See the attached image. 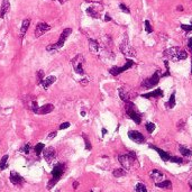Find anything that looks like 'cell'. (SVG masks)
<instances>
[{"label": "cell", "mask_w": 192, "mask_h": 192, "mask_svg": "<svg viewBox=\"0 0 192 192\" xmlns=\"http://www.w3.org/2000/svg\"><path fill=\"white\" fill-rule=\"evenodd\" d=\"M71 64H72L73 70L75 71V73H78L80 75H84V57L83 55L81 54H78L76 56H74L71 61Z\"/></svg>", "instance_id": "5b68a950"}, {"label": "cell", "mask_w": 192, "mask_h": 192, "mask_svg": "<svg viewBox=\"0 0 192 192\" xmlns=\"http://www.w3.org/2000/svg\"><path fill=\"white\" fill-rule=\"evenodd\" d=\"M170 162H172V163H179V164H181L182 162H183V160H182L181 157H176V156H171V157H170Z\"/></svg>", "instance_id": "d6a6232c"}, {"label": "cell", "mask_w": 192, "mask_h": 192, "mask_svg": "<svg viewBox=\"0 0 192 192\" xmlns=\"http://www.w3.org/2000/svg\"><path fill=\"white\" fill-rule=\"evenodd\" d=\"M56 135H57V133H56V131H52V133L48 135V139H53L54 137L56 136Z\"/></svg>", "instance_id": "f35d334b"}, {"label": "cell", "mask_w": 192, "mask_h": 192, "mask_svg": "<svg viewBox=\"0 0 192 192\" xmlns=\"http://www.w3.org/2000/svg\"><path fill=\"white\" fill-rule=\"evenodd\" d=\"M29 25H31V19L29 18H27V19H24L22 20V28H20V36H24L25 35V33L27 32L28 27H29Z\"/></svg>", "instance_id": "7402d4cb"}, {"label": "cell", "mask_w": 192, "mask_h": 192, "mask_svg": "<svg viewBox=\"0 0 192 192\" xmlns=\"http://www.w3.org/2000/svg\"><path fill=\"white\" fill-rule=\"evenodd\" d=\"M190 187H191V190H192V185H190Z\"/></svg>", "instance_id": "bcb514c9"}, {"label": "cell", "mask_w": 192, "mask_h": 192, "mask_svg": "<svg viewBox=\"0 0 192 192\" xmlns=\"http://www.w3.org/2000/svg\"><path fill=\"white\" fill-rule=\"evenodd\" d=\"M134 64H135V63H134V61H131V60H127L124 66H120V67H118V66H114V67H111V69L109 70V72H110V74L115 75V76H117V75L121 74V73H123V72L127 71L128 69H130V67H133V66H134Z\"/></svg>", "instance_id": "ba28073f"}, {"label": "cell", "mask_w": 192, "mask_h": 192, "mask_svg": "<svg viewBox=\"0 0 192 192\" xmlns=\"http://www.w3.org/2000/svg\"><path fill=\"white\" fill-rule=\"evenodd\" d=\"M70 127V123H63L60 125V129L61 130H63V129H66V128Z\"/></svg>", "instance_id": "74e56055"}, {"label": "cell", "mask_w": 192, "mask_h": 192, "mask_svg": "<svg viewBox=\"0 0 192 192\" xmlns=\"http://www.w3.org/2000/svg\"><path fill=\"white\" fill-rule=\"evenodd\" d=\"M128 137L137 144H143L145 142V137L143 136V134H140L137 130H129L128 131Z\"/></svg>", "instance_id": "7c38bea8"}, {"label": "cell", "mask_w": 192, "mask_h": 192, "mask_svg": "<svg viewBox=\"0 0 192 192\" xmlns=\"http://www.w3.org/2000/svg\"><path fill=\"white\" fill-rule=\"evenodd\" d=\"M90 192H93V191H90Z\"/></svg>", "instance_id": "c3c4849f"}, {"label": "cell", "mask_w": 192, "mask_h": 192, "mask_svg": "<svg viewBox=\"0 0 192 192\" xmlns=\"http://www.w3.org/2000/svg\"><path fill=\"white\" fill-rule=\"evenodd\" d=\"M119 8L121 9V10L124 11V12H126V14H129V12H130V10H129V9H128V7L126 5H124V3H120L119 5Z\"/></svg>", "instance_id": "d590c367"}, {"label": "cell", "mask_w": 192, "mask_h": 192, "mask_svg": "<svg viewBox=\"0 0 192 192\" xmlns=\"http://www.w3.org/2000/svg\"><path fill=\"white\" fill-rule=\"evenodd\" d=\"M145 31L147 32V33H152V32H153V28H152V26H150L148 20H145Z\"/></svg>", "instance_id": "e575fe53"}, {"label": "cell", "mask_w": 192, "mask_h": 192, "mask_svg": "<svg viewBox=\"0 0 192 192\" xmlns=\"http://www.w3.org/2000/svg\"><path fill=\"white\" fill-rule=\"evenodd\" d=\"M165 106L167 107V108H174V106H175V91L173 92L172 95H171L170 97V100H169V102H167V105H165Z\"/></svg>", "instance_id": "cb8c5ba5"}, {"label": "cell", "mask_w": 192, "mask_h": 192, "mask_svg": "<svg viewBox=\"0 0 192 192\" xmlns=\"http://www.w3.org/2000/svg\"><path fill=\"white\" fill-rule=\"evenodd\" d=\"M29 148H31V145H29V144H26V145H25V147H24V150H25V153H26V154L29 153Z\"/></svg>", "instance_id": "60d3db41"}, {"label": "cell", "mask_w": 192, "mask_h": 192, "mask_svg": "<svg viewBox=\"0 0 192 192\" xmlns=\"http://www.w3.org/2000/svg\"><path fill=\"white\" fill-rule=\"evenodd\" d=\"M60 1H61V3H63V0H60Z\"/></svg>", "instance_id": "f6af8a7d"}, {"label": "cell", "mask_w": 192, "mask_h": 192, "mask_svg": "<svg viewBox=\"0 0 192 192\" xmlns=\"http://www.w3.org/2000/svg\"><path fill=\"white\" fill-rule=\"evenodd\" d=\"M162 96H163V91L161 89H156L152 92H148V93H144L142 97L150 99V98H157V97H162Z\"/></svg>", "instance_id": "d6986e66"}, {"label": "cell", "mask_w": 192, "mask_h": 192, "mask_svg": "<svg viewBox=\"0 0 192 192\" xmlns=\"http://www.w3.org/2000/svg\"><path fill=\"white\" fill-rule=\"evenodd\" d=\"M105 20H106V22H109V20H111V18H110L108 15H106V17H105Z\"/></svg>", "instance_id": "ee69618b"}, {"label": "cell", "mask_w": 192, "mask_h": 192, "mask_svg": "<svg viewBox=\"0 0 192 192\" xmlns=\"http://www.w3.org/2000/svg\"><path fill=\"white\" fill-rule=\"evenodd\" d=\"M71 33H72V29H71V28H65V29L62 32L61 35H60V38H59V41H57V43L48 45L47 47H46V50H47L48 52H51V51L60 50L61 47H63L64 43H65V41L67 39V37L71 35Z\"/></svg>", "instance_id": "277c9868"}, {"label": "cell", "mask_w": 192, "mask_h": 192, "mask_svg": "<svg viewBox=\"0 0 192 192\" xmlns=\"http://www.w3.org/2000/svg\"><path fill=\"white\" fill-rule=\"evenodd\" d=\"M154 129H155V125H154L153 123H147L146 124V130H147L148 133H153Z\"/></svg>", "instance_id": "836d02e7"}, {"label": "cell", "mask_w": 192, "mask_h": 192, "mask_svg": "<svg viewBox=\"0 0 192 192\" xmlns=\"http://www.w3.org/2000/svg\"><path fill=\"white\" fill-rule=\"evenodd\" d=\"M54 110V105L52 103H47V105H45V106H42V107H38L37 109L34 110V112L37 115H47L50 112H52Z\"/></svg>", "instance_id": "4fadbf2b"}, {"label": "cell", "mask_w": 192, "mask_h": 192, "mask_svg": "<svg viewBox=\"0 0 192 192\" xmlns=\"http://www.w3.org/2000/svg\"><path fill=\"white\" fill-rule=\"evenodd\" d=\"M164 54H165V56H167V57L173 62H178V61H181V60H185L188 57V53L181 47L169 48V50L165 51Z\"/></svg>", "instance_id": "6da1fadb"}, {"label": "cell", "mask_w": 192, "mask_h": 192, "mask_svg": "<svg viewBox=\"0 0 192 192\" xmlns=\"http://www.w3.org/2000/svg\"><path fill=\"white\" fill-rule=\"evenodd\" d=\"M88 82H89V81H88V79H83V80H81V81H80V83L82 84L83 86H86V84H88Z\"/></svg>", "instance_id": "b9f144b4"}, {"label": "cell", "mask_w": 192, "mask_h": 192, "mask_svg": "<svg viewBox=\"0 0 192 192\" xmlns=\"http://www.w3.org/2000/svg\"><path fill=\"white\" fill-rule=\"evenodd\" d=\"M115 178H120V176H125L126 175V171L124 169H117L112 172Z\"/></svg>", "instance_id": "4316f807"}, {"label": "cell", "mask_w": 192, "mask_h": 192, "mask_svg": "<svg viewBox=\"0 0 192 192\" xmlns=\"http://www.w3.org/2000/svg\"><path fill=\"white\" fill-rule=\"evenodd\" d=\"M10 9V3H9L8 0H3L2 3H1V10H0V18H3L5 15L7 14Z\"/></svg>", "instance_id": "ac0fdd59"}, {"label": "cell", "mask_w": 192, "mask_h": 192, "mask_svg": "<svg viewBox=\"0 0 192 192\" xmlns=\"http://www.w3.org/2000/svg\"><path fill=\"white\" fill-rule=\"evenodd\" d=\"M191 73H192V67H191Z\"/></svg>", "instance_id": "7dc6e473"}, {"label": "cell", "mask_w": 192, "mask_h": 192, "mask_svg": "<svg viewBox=\"0 0 192 192\" xmlns=\"http://www.w3.org/2000/svg\"><path fill=\"white\" fill-rule=\"evenodd\" d=\"M119 97L121 98V100H124L125 102H126V101H129L128 92H126L124 88H120V89H119Z\"/></svg>", "instance_id": "484cf974"}, {"label": "cell", "mask_w": 192, "mask_h": 192, "mask_svg": "<svg viewBox=\"0 0 192 192\" xmlns=\"http://www.w3.org/2000/svg\"><path fill=\"white\" fill-rule=\"evenodd\" d=\"M7 162H8V155H3L1 161H0V170L7 169Z\"/></svg>", "instance_id": "83f0119b"}, {"label": "cell", "mask_w": 192, "mask_h": 192, "mask_svg": "<svg viewBox=\"0 0 192 192\" xmlns=\"http://www.w3.org/2000/svg\"><path fill=\"white\" fill-rule=\"evenodd\" d=\"M155 185L159 188H163V189H171L172 188V183H171L170 180H163L159 183H155Z\"/></svg>", "instance_id": "603a6c76"}, {"label": "cell", "mask_w": 192, "mask_h": 192, "mask_svg": "<svg viewBox=\"0 0 192 192\" xmlns=\"http://www.w3.org/2000/svg\"><path fill=\"white\" fill-rule=\"evenodd\" d=\"M51 29V26L46 22H38L36 25V28H35V37L38 38L42 35H44L46 32H48Z\"/></svg>", "instance_id": "8fae6325"}, {"label": "cell", "mask_w": 192, "mask_h": 192, "mask_svg": "<svg viewBox=\"0 0 192 192\" xmlns=\"http://www.w3.org/2000/svg\"><path fill=\"white\" fill-rule=\"evenodd\" d=\"M78 187H79V182H78V181H74V182H73V189L76 190V189H78Z\"/></svg>", "instance_id": "7bdbcfd3"}, {"label": "cell", "mask_w": 192, "mask_h": 192, "mask_svg": "<svg viewBox=\"0 0 192 192\" xmlns=\"http://www.w3.org/2000/svg\"><path fill=\"white\" fill-rule=\"evenodd\" d=\"M118 161L121 164V166L124 169H130L133 166L134 162L136 161V156L134 153H129V154H124V155H119L118 156Z\"/></svg>", "instance_id": "8992f818"}, {"label": "cell", "mask_w": 192, "mask_h": 192, "mask_svg": "<svg viewBox=\"0 0 192 192\" xmlns=\"http://www.w3.org/2000/svg\"><path fill=\"white\" fill-rule=\"evenodd\" d=\"M180 153L182 154V155L184 156H192V150H190V148L185 147V146H180Z\"/></svg>", "instance_id": "d4e9b609"}, {"label": "cell", "mask_w": 192, "mask_h": 192, "mask_svg": "<svg viewBox=\"0 0 192 192\" xmlns=\"http://www.w3.org/2000/svg\"><path fill=\"white\" fill-rule=\"evenodd\" d=\"M10 182L14 185H22L24 183V179L20 175L19 173L15 172V171H11L10 172Z\"/></svg>", "instance_id": "5bb4252c"}, {"label": "cell", "mask_w": 192, "mask_h": 192, "mask_svg": "<svg viewBox=\"0 0 192 192\" xmlns=\"http://www.w3.org/2000/svg\"><path fill=\"white\" fill-rule=\"evenodd\" d=\"M135 190H136V192H147V189H146V187H145L143 183L137 184L136 188H135Z\"/></svg>", "instance_id": "f546056e"}, {"label": "cell", "mask_w": 192, "mask_h": 192, "mask_svg": "<svg viewBox=\"0 0 192 192\" xmlns=\"http://www.w3.org/2000/svg\"><path fill=\"white\" fill-rule=\"evenodd\" d=\"M55 81H56V76H54V75H50V76H47V78H44L42 81L43 88H44V89H47V88H50Z\"/></svg>", "instance_id": "e0dca14e"}, {"label": "cell", "mask_w": 192, "mask_h": 192, "mask_svg": "<svg viewBox=\"0 0 192 192\" xmlns=\"http://www.w3.org/2000/svg\"><path fill=\"white\" fill-rule=\"evenodd\" d=\"M126 112L130 117V119H133L135 121V124L139 125V124L142 123V114H139L137 111L136 106L131 101H126Z\"/></svg>", "instance_id": "3957f363"}, {"label": "cell", "mask_w": 192, "mask_h": 192, "mask_svg": "<svg viewBox=\"0 0 192 192\" xmlns=\"http://www.w3.org/2000/svg\"><path fill=\"white\" fill-rule=\"evenodd\" d=\"M188 47H189L190 51L192 52V37H190L189 41H188Z\"/></svg>", "instance_id": "ab89813d"}, {"label": "cell", "mask_w": 192, "mask_h": 192, "mask_svg": "<svg viewBox=\"0 0 192 192\" xmlns=\"http://www.w3.org/2000/svg\"><path fill=\"white\" fill-rule=\"evenodd\" d=\"M120 51H121V53L125 54L126 56H130V57H134V56L136 55V52H135V50H134V48L130 46V44L128 43V39L127 38L124 39V42L120 44Z\"/></svg>", "instance_id": "9c48e42d"}, {"label": "cell", "mask_w": 192, "mask_h": 192, "mask_svg": "<svg viewBox=\"0 0 192 192\" xmlns=\"http://www.w3.org/2000/svg\"><path fill=\"white\" fill-rule=\"evenodd\" d=\"M150 178L155 181V183H159V182H161V181L164 180V174L161 173L160 171H157V170H153L152 172H150Z\"/></svg>", "instance_id": "2e32d148"}, {"label": "cell", "mask_w": 192, "mask_h": 192, "mask_svg": "<svg viewBox=\"0 0 192 192\" xmlns=\"http://www.w3.org/2000/svg\"><path fill=\"white\" fill-rule=\"evenodd\" d=\"M86 14L93 17V18H99L100 17V10H98L96 7H89L86 9Z\"/></svg>", "instance_id": "ffe728a7"}, {"label": "cell", "mask_w": 192, "mask_h": 192, "mask_svg": "<svg viewBox=\"0 0 192 192\" xmlns=\"http://www.w3.org/2000/svg\"><path fill=\"white\" fill-rule=\"evenodd\" d=\"M43 156H44L45 161L47 162L48 164H50V163H52V162H53V160L56 157V150H55V148L52 147V146H50V147L43 150Z\"/></svg>", "instance_id": "30bf717a"}, {"label": "cell", "mask_w": 192, "mask_h": 192, "mask_svg": "<svg viewBox=\"0 0 192 192\" xmlns=\"http://www.w3.org/2000/svg\"><path fill=\"white\" fill-rule=\"evenodd\" d=\"M64 169H65V166H64V164H62V163H57V164L54 166L53 171H52V176H53V178L51 179L50 182H48L47 189H52V188L57 183V181H59L60 179L62 178V175H63Z\"/></svg>", "instance_id": "7a4b0ae2"}, {"label": "cell", "mask_w": 192, "mask_h": 192, "mask_svg": "<svg viewBox=\"0 0 192 192\" xmlns=\"http://www.w3.org/2000/svg\"><path fill=\"white\" fill-rule=\"evenodd\" d=\"M44 147L45 146L43 143H38V144H36V146H35V153H36V155H39V154L42 153Z\"/></svg>", "instance_id": "f1b7e54d"}, {"label": "cell", "mask_w": 192, "mask_h": 192, "mask_svg": "<svg viewBox=\"0 0 192 192\" xmlns=\"http://www.w3.org/2000/svg\"><path fill=\"white\" fill-rule=\"evenodd\" d=\"M89 48L92 53H98L99 52V43L95 39H89Z\"/></svg>", "instance_id": "44dd1931"}, {"label": "cell", "mask_w": 192, "mask_h": 192, "mask_svg": "<svg viewBox=\"0 0 192 192\" xmlns=\"http://www.w3.org/2000/svg\"><path fill=\"white\" fill-rule=\"evenodd\" d=\"M150 148H153V150H155L156 152L159 153L160 157H161V159L163 160L164 162H169V161H170L171 155H170L169 153H166L165 150H161V148H159V147H156V146H154V145H150Z\"/></svg>", "instance_id": "9a60e30c"}, {"label": "cell", "mask_w": 192, "mask_h": 192, "mask_svg": "<svg viewBox=\"0 0 192 192\" xmlns=\"http://www.w3.org/2000/svg\"><path fill=\"white\" fill-rule=\"evenodd\" d=\"M181 28L185 32H192V25H181Z\"/></svg>", "instance_id": "8d00e7d4"}, {"label": "cell", "mask_w": 192, "mask_h": 192, "mask_svg": "<svg viewBox=\"0 0 192 192\" xmlns=\"http://www.w3.org/2000/svg\"><path fill=\"white\" fill-rule=\"evenodd\" d=\"M82 137H83V139H84V143H86V148L88 150H91V148H92V146H91V143L89 142V139H88V137H86V135H82Z\"/></svg>", "instance_id": "1f68e13d"}, {"label": "cell", "mask_w": 192, "mask_h": 192, "mask_svg": "<svg viewBox=\"0 0 192 192\" xmlns=\"http://www.w3.org/2000/svg\"><path fill=\"white\" fill-rule=\"evenodd\" d=\"M161 71L160 70H157L155 73H154L152 76H150V79H146L145 81H143V84L142 86L144 88V89H150V88H153V86H155L156 84L159 83L160 79H161Z\"/></svg>", "instance_id": "52a82bcc"}, {"label": "cell", "mask_w": 192, "mask_h": 192, "mask_svg": "<svg viewBox=\"0 0 192 192\" xmlns=\"http://www.w3.org/2000/svg\"><path fill=\"white\" fill-rule=\"evenodd\" d=\"M36 76H37V82L39 83H42L43 79H44V71L43 70H39L38 72L36 73Z\"/></svg>", "instance_id": "4dcf8cb0"}]
</instances>
